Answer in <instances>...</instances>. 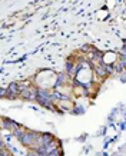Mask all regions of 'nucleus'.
<instances>
[{
    "label": "nucleus",
    "mask_w": 126,
    "mask_h": 156,
    "mask_svg": "<svg viewBox=\"0 0 126 156\" xmlns=\"http://www.w3.org/2000/svg\"><path fill=\"white\" fill-rule=\"evenodd\" d=\"M39 139H40V142L43 143V146H47V145L50 143V142L53 140V138H52L50 135H42V136H40Z\"/></svg>",
    "instance_id": "obj_5"
},
{
    "label": "nucleus",
    "mask_w": 126,
    "mask_h": 156,
    "mask_svg": "<svg viewBox=\"0 0 126 156\" xmlns=\"http://www.w3.org/2000/svg\"><path fill=\"white\" fill-rule=\"evenodd\" d=\"M22 97L24 99H37V92H33V90H23L22 92Z\"/></svg>",
    "instance_id": "obj_3"
},
{
    "label": "nucleus",
    "mask_w": 126,
    "mask_h": 156,
    "mask_svg": "<svg viewBox=\"0 0 126 156\" xmlns=\"http://www.w3.org/2000/svg\"><path fill=\"white\" fill-rule=\"evenodd\" d=\"M66 69H67V72H70L72 70V63L70 62H67V63H66Z\"/></svg>",
    "instance_id": "obj_7"
},
{
    "label": "nucleus",
    "mask_w": 126,
    "mask_h": 156,
    "mask_svg": "<svg viewBox=\"0 0 126 156\" xmlns=\"http://www.w3.org/2000/svg\"><path fill=\"white\" fill-rule=\"evenodd\" d=\"M9 93H10V95H9L10 97H13L16 93H19V85H17V83H10V85H9Z\"/></svg>",
    "instance_id": "obj_4"
},
{
    "label": "nucleus",
    "mask_w": 126,
    "mask_h": 156,
    "mask_svg": "<svg viewBox=\"0 0 126 156\" xmlns=\"http://www.w3.org/2000/svg\"><path fill=\"white\" fill-rule=\"evenodd\" d=\"M0 156H10L7 152H5V151H2V153H0Z\"/></svg>",
    "instance_id": "obj_8"
},
{
    "label": "nucleus",
    "mask_w": 126,
    "mask_h": 156,
    "mask_svg": "<svg viewBox=\"0 0 126 156\" xmlns=\"http://www.w3.org/2000/svg\"><path fill=\"white\" fill-rule=\"evenodd\" d=\"M34 139H36V133H32V132H29V133H23L22 136L19 138V140L22 142L23 145H32Z\"/></svg>",
    "instance_id": "obj_2"
},
{
    "label": "nucleus",
    "mask_w": 126,
    "mask_h": 156,
    "mask_svg": "<svg viewBox=\"0 0 126 156\" xmlns=\"http://www.w3.org/2000/svg\"><path fill=\"white\" fill-rule=\"evenodd\" d=\"M36 92H37V99H36V100H39L40 105H49V103L52 102L49 93H47L46 90H43V89H37Z\"/></svg>",
    "instance_id": "obj_1"
},
{
    "label": "nucleus",
    "mask_w": 126,
    "mask_h": 156,
    "mask_svg": "<svg viewBox=\"0 0 126 156\" xmlns=\"http://www.w3.org/2000/svg\"><path fill=\"white\" fill-rule=\"evenodd\" d=\"M27 156H36V155H33V153H30V155H27Z\"/></svg>",
    "instance_id": "obj_9"
},
{
    "label": "nucleus",
    "mask_w": 126,
    "mask_h": 156,
    "mask_svg": "<svg viewBox=\"0 0 126 156\" xmlns=\"http://www.w3.org/2000/svg\"><path fill=\"white\" fill-rule=\"evenodd\" d=\"M98 73H99L100 76L105 75V73H106V70H105V67H102V66H98Z\"/></svg>",
    "instance_id": "obj_6"
}]
</instances>
